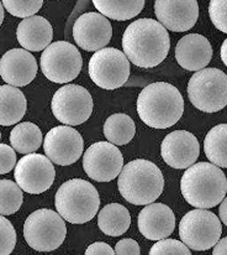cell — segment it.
<instances>
[{
	"label": "cell",
	"mask_w": 227,
	"mask_h": 255,
	"mask_svg": "<svg viewBox=\"0 0 227 255\" xmlns=\"http://www.w3.org/2000/svg\"><path fill=\"white\" fill-rule=\"evenodd\" d=\"M122 48L130 62L141 68L160 65L170 48L168 31L153 19H139L126 27Z\"/></svg>",
	"instance_id": "6da1fadb"
},
{
	"label": "cell",
	"mask_w": 227,
	"mask_h": 255,
	"mask_svg": "<svg viewBox=\"0 0 227 255\" xmlns=\"http://www.w3.org/2000/svg\"><path fill=\"white\" fill-rule=\"evenodd\" d=\"M184 112V99L177 87L154 82L145 87L137 98V113L146 126L167 129L179 122Z\"/></svg>",
	"instance_id": "7a4b0ae2"
},
{
	"label": "cell",
	"mask_w": 227,
	"mask_h": 255,
	"mask_svg": "<svg viewBox=\"0 0 227 255\" xmlns=\"http://www.w3.org/2000/svg\"><path fill=\"white\" fill-rule=\"evenodd\" d=\"M180 191L193 207L214 208L226 197V175L211 162H198L184 172L180 180Z\"/></svg>",
	"instance_id": "3957f363"
},
{
	"label": "cell",
	"mask_w": 227,
	"mask_h": 255,
	"mask_svg": "<svg viewBox=\"0 0 227 255\" xmlns=\"http://www.w3.org/2000/svg\"><path fill=\"white\" fill-rule=\"evenodd\" d=\"M122 197L136 206H149L162 195L164 178L162 171L152 161L137 159L122 167L117 177Z\"/></svg>",
	"instance_id": "277c9868"
},
{
	"label": "cell",
	"mask_w": 227,
	"mask_h": 255,
	"mask_svg": "<svg viewBox=\"0 0 227 255\" xmlns=\"http://www.w3.org/2000/svg\"><path fill=\"white\" fill-rule=\"evenodd\" d=\"M55 205L57 213L72 224H84L98 213L100 198L96 188L81 178L68 180L58 188Z\"/></svg>",
	"instance_id": "5b68a950"
},
{
	"label": "cell",
	"mask_w": 227,
	"mask_h": 255,
	"mask_svg": "<svg viewBox=\"0 0 227 255\" xmlns=\"http://www.w3.org/2000/svg\"><path fill=\"white\" fill-rule=\"evenodd\" d=\"M67 236L65 219L47 208L37 210L26 218L24 238L37 252H52L62 246Z\"/></svg>",
	"instance_id": "8992f818"
},
{
	"label": "cell",
	"mask_w": 227,
	"mask_h": 255,
	"mask_svg": "<svg viewBox=\"0 0 227 255\" xmlns=\"http://www.w3.org/2000/svg\"><path fill=\"white\" fill-rule=\"evenodd\" d=\"M191 104L205 113H215L227 106V75L219 68H204L188 83Z\"/></svg>",
	"instance_id": "52a82bcc"
},
{
	"label": "cell",
	"mask_w": 227,
	"mask_h": 255,
	"mask_svg": "<svg viewBox=\"0 0 227 255\" xmlns=\"http://www.w3.org/2000/svg\"><path fill=\"white\" fill-rule=\"evenodd\" d=\"M221 234V221L208 210L190 211L179 223L180 239L188 248L196 252L209 251L215 247Z\"/></svg>",
	"instance_id": "ba28073f"
},
{
	"label": "cell",
	"mask_w": 227,
	"mask_h": 255,
	"mask_svg": "<svg viewBox=\"0 0 227 255\" xmlns=\"http://www.w3.org/2000/svg\"><path fill=\"white\" fill-rule=\"evenodd\" d=\"M40 66L47 80L65 85L78 77L83 58L78 48L71 42L56 41L43 50Z\"/></svg>",
	"instance_id": "9c48e42d"
},
{
	"label": "cell",
	"mask_w": 227,
	"mask_h": 255,
	"mask_svg": "<svg viewBox=\"0 0 227 255\" xmlns=\"http://www.w3.org/2000/svg\"><path fill=\"white\" fill-rule=\"evenodd\" d=\"M89 76L103 89H117L130 77V61L122 51L105 47L96 51L89 60Z\"/></svg>",
	"instance_id": "30bf717a"
},
{
	"label": "cell",
	"mask_w": 227,
	"mask_h": 255,
	"mask_svg": "<svg viewBox=\"0 0 227 255\" xmlns=\"http://www.w3.org/2000/svg\"><path fill=\"white\" fill-rule=\"evenodd\" d=\"M51 108L55 118L68 127L80 126L90 118L94 102L90 93L79 85L61 87L53 96Z\"/></svg>",
	"instance_id": "8fae6325"
},
{
	"label": "cell",
	"mask_w": 227,
	"mask_h": 255,
	"mask_svg": "<svg viewBox=\"0 0 227 255\" xmlns=\"http://www.w3.org/2000/svg\"><path fill=\"white\" fill-rule=\"evenodd\" d=\"M15 181L22 191L40 195L52 186L56 170L52 161L41 154L25 155L15 166Z\"/></svg>",
	"instance_id": "7c38bea8"
},
{
	"label": "cell",
	"mask_w": 227,
	"mask_h": 255,
	"mask_svg": "<svg viewBox=\"0 0 227 255\" xmlns=\"http://www.w3.org/2000/svg\"><path fill=\"white\" fill-rule=\"evenodd\" d=\"M83 167L86 175L98 182H110L119 177L124 167L121 151L109 141H98L84 152Z\"/></svg>",
	"instance_id": "4fadbf2b"
},
{
	"label": "cell",
	"mask_w": 227,
	"mask_h": 255,
	"mask_svg": "<svg viewBox=\"0 0 227 255\" xmlns=\"http://www.w3.org/2000/svg\"><path fill=\"white\" fill-rule=\"evenodd\" d=\"M43 149L52 164L68 166L78 161L81 156L84 141L75 128L60 126L52 128L46 134Z\"/></svg>",
	"instance_id": "5bb4252c"
},
{
	"label": "cell",
	"mask_w": 227,
	"mask_h": 255,
	"mask_svg": "<svg viewBox=\"0 0 227 255\" xmlns=\"http://www.w3.org/2000/svg\"><path fill=\"white\" fill-rule=\"evenodd\" d=\"M200 154L199 141L187 130H175L163 139L160 155L167 165L177 170L189 169Z\"/></svg>",
	"instance_id": "9a60e30c"
},
{
	"label": "cell",
	"mask_w": 227,
	"mask_h": 255,
	"mask_svg": "<svg viewBox=\"0 0 227 255\" xmlns=\"http://www.w3.org/2000/svg\"><path fill=\"white\" fill-rule=\"evenodd\" d=\"M113 36L110 21L99 12H85L76 20L73 37L76 45L85 51L105 48Z\"/></svg>",
	"instance_id": "2e32d148"
},
{
	"label": "cell",
	"mask_w": 227,
	"mask_h": 255,
	"mask_svg": "<svg viewBox=\"0 0 227 255\" xmlns=\"http://www.w3.org/2000/svg\"><path fill=\"white\" fill-rule=\"evenodd\" d=\"M154 12L165 30L183 32L193 29L198 21L199 5L195 0H157Z\"/></svg>",
	"instance_id": "e0dca14e"
},
{
	"label": "cell",
	"mask_w": 227,
	"mask_h": 255,
	"mask_svg": "<svg viewBox=\"0 0 227 255\" xmlns=\"http://www.w3.org/2000/svg\"><path fill=\"white\" fill-rule=\"evenodd\" d=\"M37 75L36 58L24 48H12L0 58V77L9 86L24 87Z\"/></svg>",
	"instance_id": "ac0fdd59"
},
{
	"label": "cell",
	"mask_w": 227,
	"mask_h": 255,
	"mask_svg": "<svg viewBox=\"0 0 227 255\" xmlns=\"http://www.w3.org/2000/svg\"><path fill=\"white\" fill-rule=\"evenodd\" d=\"M137 224L145 238L158 242L167 239L174 232L175 216L167 205L151 203L142 208Z\"/></svg>",
	"instance_id": "d6986e66"
},
{
	"label": "cell",
	"mask_w": 227,
	"mask_h": 255,
	"mask_svg": "<svg viewBox=\"0 0 227 255\" xmlns=\"http://www.w3.org/2000/svg\"><path fill=\"white\" fill-rule=\"evenodd\" d=\"M213 58V47L205 36L189 34L182 37L175 46V60L187 71L204 70Z\"/></svg>",
	"instance_id": "ffe728a7"
},
{
	"label": "cell",
	"mask_w": 227,
	"mask_h": 255,
	"mask_svg": "<svg viewBox=\"0 0 227 255\" xmlns=\"http://www.w3.org/2000/svg\"><path fill=\"white\" fill-rule=\"evenodd\" d=\"M16 37L24 50L38 52L51 45L53 39L52 25L43 16L35 15L27 17L17 26Z\"/></svg>",
	"instance_id": "44dd1931"
},
{
	"label": "cell",
	"mask_w": 227,
	"mask_h": 255,
	"mask_svg": "<svg viewBox=\"0 0 227 255\" xmlns=\"http://www.w3.org/2000/svg\"><path fill=\"white\" fill-rule=\"evenodd\" d=\"M26 109L27 101L19 88L0 86V126H15L24 118Z\"/></svg>",
	"instance_id": "7402d4cb"
},
{
	"label": "cell",
	"mask_w": 227,
	"mask_h": 255,
	"mask_svg": "<svg viewBox=\"0 0 227 255\" xmlns=\"http://www.w3.org/2000/svg\"><path fill=\"white\" fill-rule=\"evenodd\" d=\"M130 224H131L130 212L120 203H110L99 212L98 226L106 236H122L130 228Z\"/></svg>",
	"instance_id": "603a6c76"
},
{
	"label": "cell",
	"mask_w": 227,
	"mask_h": 255,
	"mask_svg": "<svg viewBox=\"0 0 227 255\" xmlns=\"http://www.w3.org/2000/svg\"><path fill=\"white\" fill-rule=\"evenodd\" d=\"M93 4L99 14L117 21L134 19L145 7L144 0H94Z\"/></svg>",
	"instance_id": "cb8c5ba5"
},
{
	"label": "cell",
	"mask_w": 227,
	"mask_h": 255,
	"mask_svg": "<svg viewBox=\"0 0 227 255\" xmlns=\"http://www.w3.org/2000/svg\"><path fill=\"white\" fill-rule=\"evenodd\" d=\"M10 144L20 154H35L42 144V132L36 124L30 122L20 123L10 132Z\"/></svg>",
	"instance_id": "d4e9b609"
},
{
	"label": "cell",
	"mask_w": 227,
	"mask_h": 255,
	"mask_svg": "<svg viewBox=\"0 0 227 255\" xmlns=\"http://www.w3.org/2000/svg\"><path fill=\"white\" fill-rule=\"evenodd\" d=\"M204 151L213 165L227 169V124L209 130L204 140Z\"/></svg>",
	"instance_id": "484cf974"
},
{
	"label": "cell",
	"mask_w": 227,
	"mask_h": 255,
	"mask_svg": "<svg viewBox=\"0 0 227 255\" xmlns=\"http://www.w3.org/2000/svg\"><path fill=\"white\" fill-rule=\"evenodd\" d=\"M103 130L109 142L113 145H126L134 139L136 126L131 117L124 113H116L106 119Z\"/></svg>",
	"instance_id": "4316f807"
},
{
	"label": "cell",
	"mask_w": 227,
	"mask_h": 255,
	"mask_svg": "<svg viewBox=\"0 0 227 255\" xmlns=\"http://www.w3.org/2000/svg\"><path fill=\"white\" fill-rule=\"evenodd\" d=\"M22 205V190L11 180H0V216H10Z\"/></svg>",
	"instance_id": "83f0119b"
},
{
	"label": "cell",
	"mask_w": 227,
	"mask_h": 255,
	"mask_svg": "<svg viewBox=\"0 0 227 255\" xmlns=\"http://www.w3.org/2000/svg\"><path fill=\"white\" fill-rule=\"evenodd\" d=\"M42 5V0H4L2 1V6L6 9L7 12L21 19L35 16Z\"/></svg>",
	"instance_id": "f1b7e54d"
},
{
	"label": "cell",
	"mask_w": 227,
	"mask_h": 255,
	"mask_svg": "<svg viewBox=\"0 0 227 255\" xmlns=\"http://www.w3.org/2000/svg\"><path fill=\"white\" fill-rule=\"evenodd\" d=\"M16 246V232L9 219L0 216V255H10Z\"/></svg>",
	"instance_id": "f546056e"
},
{
	"label": "cell",
	"mask_w": 227,
	"mask_h": 255,
	"mask_svg": "<svg viewBox=\"0 0 227 255\" xmlns=\"http://www.w3.org/2000/svg\"><path fill=\"white\" fill-rule=\"evenodd\" d=\"M150 255H191V253L183 242L175 239H162L152 247Z\"/></svg>",
	"instance_id": "4dcf8cb0"
},
{
	"label": "cell",
	"mask_w": 227,
	"mask_h": 255,
	"mask_svg": "<svg viewBox=\"0 0 227 255\" xmlns=\"http://www.w3.org/2000/svg\"><path fill=\"white\" fill-rule=\"evenodd\" d=\"M209 15L216 29L227 34V0H211Z\"/></svg>",
	"instance_id": "1f68e13d"
},
{
	"label": "cell",
	"mask_w": 227,
	"mask_h": 255,
	"mask_svg": "<svg viewBox=\"0 0 227 255\" xmlns=\"http://www.w3.org/2000/svg\"><path fill=\"white\" fill-rule=\"evenodd\" d=\"M16 166V154L11 146L0 144V175L9 173Z\"/></svg>",
	"instance_id": "d6a6232c"
},
{
	"label": "cell",
	"mask_w": 227,
	"mask_h": 255,
	"mask_svg": "<svg viewBox=\"0 0 227 255\" xmlns=\"http://www.w3.org/2000/svg\"><path fill=\"white\" fill-rule=\"evenodd\" d=\"M115 255H140V246L135 239H121L115 246Z\"/></svg>",
	"instance_id": "836d02e7"
},
{
	"label": "cell",
	"mask_w": 227,
	"mask_h": 255,
	"mask_svg": "<svg viewBox=\"0 0 227 255\" xmlns=\"http://www.w3.org/2000/svg\"><path fill=\"white\" fill-rule=\"evenodd\" d=\"M85 255H115V252L108 243L95 242L86 248Z\"/></svg>",
	"instance_id": "e575fe53"
},
{
	"label": "cell",
	"mask_w": 227,
	"mask_h": 255,
	"mask_svg": "<svg viewBox=\"0 0 227 255\" xmlns=\"http://www.w3.org/2000/svg\"><path fill=\"white\" fill-rule=\"evenodd\" d=\"M213 255H227V237L220 239L214 247Z\"/></svg>",
	"instance_id": "d590c367"
},
{
	"label": "cell",
	"mask_w": 227,
	"mask_h": 255,
	"mask_svg": "<svg viewBox=\"0 0 227 255\" xmlns=\"http://www.w3.org/2000/svg\"><path fill=\"white\" fill-rule=\"evenodd\" d=\"M219 214H220V219L223 223L227 227V197H225L221 202L220 207H219Z\"/></svg>",
	"instance_id": "8d00e7d4"
},
{
	"label": "cell",
	"mask_w": 227,
	"mask_h": 255,
	"mask_svg": "<svg viewBox=\"0 0 227 255\" xmlns=\"http://www.w3.org/2000/svg\"><path fill=\"white\" fill-rule=\"evenodd\" d=\"M221 60H223V62L225 63V66L227 67V39L224 41L223 46H221Z\"/></svg>",
	"instance_id": "74e56055"
},
{
	"label": "cell",
	"mask_w": 227,
	"mask_h": 255,
	"mask_svg": "<svg viewBox=\"0 0 227 255\" xmlns=\"http://www.w3.org/2000/svg\"><path fill=\"white\" fill-rule=\"evenodd\" d=\"M4 20V6H2V1H0V25L2 24Z\"/></svg>",
	"instance_id": "f35d334b"
},
{
	"label": "cell",
	"mask_w": 227,
	"mask_h": 255,
	"mask_svg": "<svg viewBox=\"0 0 227 255\" xmlns=\"http://www.w3.org/2000/svg\"><path fill=\"white\" fill-rule=\"evenodd\" d=\"M0 139H1V132H0Z\"/></svg>",
	"instance_id": "ab89813d"
}]
</instances>
